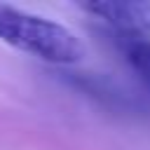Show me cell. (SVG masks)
<instances>
[{"label":"cell","instance_id":"obj_1","mask_svg":"<svg viewBox=\"0 0 150 150\" xmlns=\"http://www.w3.org/2000/svg\"><path fill=\"white\" fill-rule=\"evenodd\" d=\"M0 40L49 63H77L84 56V45L73 30L5 2H0Z\"/></svg>","mask_w":150,"mask_h":150},{"label":"cell","instance_id":"obj_2","mask_svg":"<svg viewBox=\"0 0 150 150\" xmlns=\"http://www.w3.org/2000/svg\"><path fill=\"white\" fill-rule=\"evenodd\" d=\"M80 9L98 16L124 38L150 33V0H101L80 2Z\"/></svg>","mask_w":150,"mask_h":150},{"label":"cell","instance_id":"obj_3","mask_svg":"<svg viewBox=\"0 0 150 150\" xmlns=\"http://www.w3.org/2000/svg\"><path fill=\"white\" fill-rule=\"evenodd\" d=\"M124 38V35H122ZM124 56L150 89V40L124 38Z\"/></svg>","mask_w":150,"mask_h":150}]
</instances>
